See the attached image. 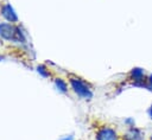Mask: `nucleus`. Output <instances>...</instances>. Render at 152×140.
I'll return each instance as SVG.
<instances>
[{
    "instance_id": "nucleus-1",
    "label": "nucleus",
    "mask_w": 152,
    "mask_h": 140,
    "mask_svg": "<svg viewBox=\"0 0 152 140\" xmlns=\"http://www.w3.org/2000/svg\"><path fill=\"white\" fill-rule=\"evenodd\" d=\"M66 79L69 82L70 89L78 97H81L83 100H87V101H90L93 98V96H94L93 88L84 78H82L77 75H74V74H69Z\"/></svg>"
},
{
    "instance_id": "nucleus-2",
    "label": "nucleus",
    "mask_w": 152,
    "mask_h": 140,
    "mask_svg": "<svg viewBox=\"0 0 152 140\" xmlns=\"http://www.w3.org/2000/svg\"><path fill=\"white\" fill-rule=\"evenodd\" d=\"M147 72L141 66H133L127 72V81L129 82L131 87L146 89L147 90Z\"/></svg>"
},
{
    "instance_id": "nucleus-3",
    "label": "nucleus",
    "mask_w": 152,
    "mask_h": 140,
    "mask_svg": "<svg viewBox=\"0 0 152 140\" xmlns=\"http://www.w3.org/2000/svg\"><path fill=\"white\" fill-rule=\"evenodd\" d=\"M94 140H121V133L112 125H101L95 129Z\"/></svg>"
},
{
    "instance_id": "nucleus-4",
    "label": "nucleus",
    "mask_w": 152,
    "mask_h": 140,
    "mask_svg": "<svg viewBox=\"0 0 152 140\" xmlns=\"http://www.w3.org/2000/svg\"><path fill=\"white\" fill-rule=\"evenodd\" d=\"M0 37L7 40H14V42L24 40L20 30L17 26H14L12 23L0 24Z\"/></svg>"
},
{
    "instance_id": "nucleus-5",
    "label": "nucleus",
    "mask_w": 152,
    "mask_h": 140,
    "mask_svg": "<svg viewBox=\"0 0 152 140\" xmlns=\"http://www.w3.org/2000/svg\"><path fill=\"white\" fill-rule=\"evenodd\" d=\"M121 140H147L146 132L138 126L125 128L121 133Z\"/></svg>"
},
{
    "instance_id": "nucleus-6",
    "label": "nucleus",
    "mask_w": 152,
    "mask_h": 140,
    "mask_svg": "<svg viewBox=\"0 0 152 140\" xmlns=\"http://www.w3.org/2000/svg\"><path fill=\"white\" fill-rule=\"evenodd\" d=\"M1 14L4 15V18H6L10 23H17L18 21V17L15 15L13 8L11 7L10 4H5L1 7Z\"/></svg>"
},
{
    "instance_id": "nucleus-7",
    "label": "nucleus",
    "mask_w": 152,
    "mask_h": 140,
    "mask_svg": "<svg viewBox=\"0 0 152 140\" xmlns=\"http://www.w3.org/2000/svg\"><path fill=\"white\" fill-rule=\"evenodd\" d=\"M53 82H55V85H56V88L58 89V91H61V93H63V94H66V93L69 91L70 87H69L68 79L62 78V77H56V78L53 79Z\"/></svg>"
},
{
    "instance_id": "nucleus-8",
    "label": "nucleus",
    "mask_w": 152,
    "mask_h": 140,
    "mask_svg": "<svg viewBox=\"0 0 152 140\" xmlns=\"http://www.w3.org/2000/svg\"><path fill=\"white\" fill-rule=\"evenodd\" d=\"M122 123H124V126H125L126 128H128V127H134V126H137L135 119H134V117H132V116L125 117V119L122 120Z\"/></svg>"
},
{
    "instance_id": "nucleus-9",
    "label": "nucleus",
    "mask_w": 152,
    "mask_h": 140,
    "mask_svg": "<svg viewBox=\"0 0 152 140\" xmlns=\"http://www.w3.org/2000/svg\"><path fill=\"white\" fill-rule=\"evenodd\" d=\"M38 72L44 76V77H51V72H50V69L45 65H39L38 66Z\"/></svg>"
},
{
    "instance_id": "nucleus-10",
    "label": "nucleus",
    "mask_w": 152,
    "mask_h": 140,
    "mask_svg": "<svg viewBox=\"0 0 152 140\" xmlns=\"http://www.w3.org/2000/svg\"><path fill=\"white\" fill-rule=\"evenodd\" d=\"M147 90L152 93V72H148L147 75Z\"/></svg>"
},
{
    "instance_id": "nucleus-11",
    "label": "nucleus",
    "mask_w": 152,
    "mask_h": 140,
    "mask_svg": "<svg viewBox=\"0 0 152 140\" xmlns=\"http://www.w3.org/2000/svg\"><path fill=\"white\" fill-rule=\"evenodd\" d=\"M147 116H148L150 120H152V102L150 103V106L147 108Z\"/></svg>"
},
{
    "instance_id": "nucleus-12",
    "label": "nucleus",
    "mask_w": 152,
    "mask_h": 140,
    "mask_svg": "<svg viewBox=\"0 0 152 140\" xmlns=\"http://www.w3.org/2000/svg\"><path fill=\"white\" fill-rule=\"evenodd\" d=\"M61 140H74V136L72 135H66V136H63Z\"/></svg>"
},
{
    "instance_id": "nucleus-13",
    "label": "nucleus",
    "mask_w": 152,
    "mask_h": 140,
    "mask_svg": "<svg viewBox=\"0 0 152 140\" xmlns=\"http://www.w3.org/2000/svg\"><path fill=\"white\" fill-rule=\"evenodd\" d=\"M147 140H152V133H151V134L147 136Z\"/></svg>"
}]
</instances>
